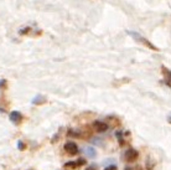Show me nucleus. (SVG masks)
I'll return each mask as SVG.
<instances>
[{
    "mask_svg": "<svg viewBox=\"0 0 171 170\" xmlns=\"http://www.w3.org/2000/svg\"><path fill=\"white\" fill-rule=\"evenodd\" d=\"M86 170H97V166H96V165H89Z\"/></svg>",
    "mask_w": 171,
    "mask_h": 170,
    "instance_id": "17",
    "label": "nucleus"
},
{
    "mask_svg": "<svg viewBox=\"0 0 171 170\" xmlns=\"http://www.w3.org/2000/svg\"><path fill=\"white\" fill-rule=\"evenodd\" d=\"M9 118H10V121H11L14 124H20V123L23 122V119H24L23 114L20 113V112H17V111H13L11 113H10Z\"/></svg>",
    "mask_w": 171,
    "mask_h": 170,
    "instance_id": "5",
    "label": "nucleus"
},
{
    "mask_svg": "<svg viewBox=\"0 0 171 170\" xmlns=\"http://www.w3.org/2000/svg\"><path fill=\"white\" fill-rule=\"evenodd\" d=\"M84 164H86V160H84L83 158H79L78 160H77V165H78V166H81V165H84Z\"/></svg>",
    "mask_w": 171,
    "mask_h": 170,
    "instance_id": "15",
    "label": "nucleus"
},
{
    "mask_svg": "<svg viewBox=\"0 0 171 170\" xmlns=\"http://www.w3.org/2000/svg\"><path fill=\"white\" fill-rule=\"evenodd\" d=\"M6 85H8L6 79H0V89H5Z\"/></svg>",
    "mask_w": 171,
    "mask_h": 170,
    "instance_id": "13",
    "label": "nucleus"
},
{
    "mask_svg": "<svg viewBox=\"0 0 171 170\" xmlns=\"http://www.w3.org/2000/svg\"><path fill=\"white\" fill-rule=\"evenodd\" d=\"M47 102V99H46V97L45 96H42V94H37L36 97H34V99L31 101V103L32 104H37V106H40V104H44V103H46Z\"/></svg>",
    "mask_w": 171,
    "mask_h": 170,
    "instance_id": "6",
    "label": "nucleus"
},
{
    "mask_svg": "<svg viewBox=\"0 0 171 170\" xmlns=\"http://www.w3.org/2000/svg\"><path fill=\"white\" fill-rule=\"evenodd\" d=\"M125 170H133L132 168H125Z\"/></svg>",
    "mask_w": 171,
    "mask_h": 170,
    "instance_id": "20",
    "label": "nucleus"
},
{
    "mask_svg": "<svg viewBox=\"0 0 171 170\" xmlns=\"http://www.w3.org/2000/svg\"><path fill=\"white\" fill-rule=\"evenodd\" d=\"M167 122L171 124V116H170V117H167Z\"/></svg>",
    "mask_w": 171,
    "mask_h": 170,
    "instance_id": "18",
    "label": "nucleus"
},
{
    "mask_svg": "<svg viewBox=\"0 0 171 170\" xmlns=\"http://www.w3.org/2000/svg\"><path fill=\"white\" fill-rule=\"evenodd\" d=\"M78 165H77V162H68L65 164V168H68V169H76Z\"/></svg>",
    "mask_w": 171,
    "mask_h": 170,
    "instance_id": "9",
    "label": "nucleus"
},
{
    "mask_svg": "<svg viewBox=\"0 0 171 170\" xmlns=\"http://www.w3.org/2000/svg\"><path fill=\"white\" fill-rule=\"evenodd\" d=\"M124 156H125V159H127V162L132 163V162H135L136 159H138L139 153H138V150H135V149L129 148V149H127V150H125Z\"/></svg>",
    "mask_w": 171,
    "mask_h": 170,
    "instance_id": "2",
    "label": "nucleus"
},
{
    "mask_svg": "<svg viewBox=\"0 0 171 170\" xmlns=\"http://www.w3.org/2000/svg\"><path fill=\"white\" fill-rule=\"evenodd\" d=\"M127 34L128 35H130V36H132L134 40H135V41H138V42H142V44H144V45H146L149 48H151V50H154V51H159V48L155 46V45H153L151 42H150L149 41V40L148 39H145V37H143L142 35H140L139 32H135V31H130V30H128V31H127Z\"/></svg>",
    "mask_w": 171,
    "mask_h": 170,
    "instance_id": "1",
    "label": "nucleus"
},
{
    "mask_svg": "<svg viewBox=\"0 0 171 170\" xmlns=\"http://www.w3.org/2000/svg\"><path fill=\"white\" fill-rule=\"evenodd\" d=\"M17 149H19V150H25V149H26V144L23 141H17Z\"/></svg>",
    "mask_w": 171,
    "mask_h": 170,
    "instance_id": "10",
    "label": "nucleus"
},
{
    "mask_svg": "<svg viewBox=\"0 0 171 170\" xmlns=\"http://www.w3.org/2000/svg\"><path fill=\"white\" fill-rule=\"evenodd\" d=\"M4 112H5L4 109H3V108H0V113H4Z\"/></svg>",
    "mask_w": 171,
    "mask_h": 170,
    "instance_id": "19",
    "label": "nucleus"
},
{
    "mask_svg": "<svg viewBox=\"0 0 171 170\" xmlns=\"http://www.w3.org/2000/svg\"><path fill=\"white\" fill-rule=\"evenodd\" d=\"M93 128L96 129L97 132H99V133H103V132H107L108 131V124L105 123V122H103V121H94L93 122Z\"/></svg>",
    "mask_w": 171,
    "mask_h": 170,
    "instance_id": "4",
    "label": "nucleus"
},
{
    "mask_svg": "<svg viewBox=\"0 0 171 170\" xmlns=\"http://www.w3.org/2000/svg\"><path fill=\"white\" fill-rule=\"evenodd\" d=\"M84 153H86V155L88 158H94L97 155V152L94 150V148H92V147H87L84 149Z\"/></svg>",
    "mask_w": 171,
    "mask_h": 170,
    "instance_id": "7",
    "label": "nucleus"
},
{
    "mask_svg": "<svg viewBox=\"0 0 171 170\" xmlns=\"http://www.w3.org/2000/svg\"><path fill=\"white\" fill-rule=\"evenodd\" d=\"M100 141H102V139H99V138H94L93 141H92V143H93V144H96V145H99V147H102V145H103V143L100 142Z\"/></svg>",
    "mask_w": 171,
    "mask_h": 170,
    "instance_id": "12",
    "label": "nucleus"
},
{
    "mask_svg": "<svg viewBox=\"0 0 171 170\" xmlns=\"http://www.w3.org/2000/svg\"><path fill=\"white\" fill-rule=\"evenodd\" d=\"M104 170H118V168L115 165H109V166L104 168Z\"/></svg>",
    "mask_w": 171,
    "mask_h": 170,
    "instance_id": "16",
    "label": "nucleus"
},
{
    "mask_svg": "<svg viewBox=\"0 0 171 170\" xmlns=\"http://www.w3.org/2000/svg\"><path fill=\"white\" fill-rule=\"evenodd\" d=\"M29 31H30V27H24V29H21V30H20V34H21V35H25V34H29Z\"/></svg>",
    "mask_w": 171,
    "mask_h": 170,
    "instance_id": "14",
    "label": "nucleus"
},
{
    "mask_svg": "<svg viewBox=\"0 0 171 170\" xmlns=\"http://www.w3.org/2000/svg\"><path fill=\"white\" fill-rule=\"evenodd\" d=\"M68 135L69 137H81V133L73 131V129H71V131H68Z\"/></svg>",
    "mask_w": 171,
    "mask_h": 170,
    "instance_id": "11",
    "label": "nucleus"
},
{
    "mask_svg": "<svg viewBox=\"0 0 171 170\" xmlns=\"http://www.w3.org/2000/svg\"><path fill=\"white\" fill-rule=\"evenodd\" d=\"M163 73L166 76V82H167V85L169 86H171V71H170V70H167L166 67H164L163 66Z\"/></svg>",
    "mask_w": 171,
    "mask_h": 170,
    "instance_id": "8",
    "label": "nucleus"
},
{
    "mask_svg": "<svg viewBox=\"0 0 171 170\" xmlns=\"http://www.w3.org/2000/svg\"><path fill=\"white\" fill-rule=\"evenodd\" d=\"M63 149L68 153V154H71V155H76L78 153V147L75 142H67L63 147Z\"/></svg>",
    "mask_w": 171,
    "mask_h": 170,
    "instance_id": "3",
    "label": "nucleus"
}]
</instances>
